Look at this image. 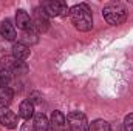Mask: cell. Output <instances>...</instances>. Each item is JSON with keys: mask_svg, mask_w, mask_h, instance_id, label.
I'll return each mask as SVG.
<instances>
[{"mask_svg": "<svg viewBox=\"0 0 133 131\" xmlns=\"http://www.w3.org/2000/svg\"><path fill=\"white\" fill-rule=\"evenodd\" d=\"M70 16L74 28L82 33H88L93 28V14L87 3H79L70 8Z\"/></svg>", "mask_w": 133, "mask_h": 131, "instance_id": "obj_1", "label": "cell"}, {"mask_svg": "<svg viewBox=\"0 0 133 131\" xmlns=\"http://www.w3.org/2000/svg\"><path fill=\"white\" fill-rule=\"evenodd\" d=\"M102 17L105 19V22L108 25L116 26V25H121V23L125 22L127 11L121 3H108L102 9Z\"/></svg>", "mask_w": 133, "mask_h": 131, "instance_id": "obj_2", "label": "cell"}, {"mask_svg": "<svg viewBox=\"0 0 133 131\" xmlns=\"http://www.w3.org/2000/svg\"><path fill=\"white\" fill-rule=\"evenodd\" d=\"M66 122L71 131H90V123L85 114L81 111H71L66 116Z\"/></svg>", "mask_w": 133, "mask_h": 131, "instance_id": "obj_3", "label": "cell"}, {"mask_svg": "<svg viewBox=\"0 0 133 131\" xmlns=\"http://www.w3.org/2000/svg\"><path fill=\"white\" fill-rule=\"evenodd\" d=\"M43 9L48 17H59V16H66L70 14V8L66 6L65 2L62 0H48L43 5Z\"/></svg>", "mask_w": 133, "mask_h": 131, "instance_id": "obj_4", "label": "cell"}, {"mask_svg": "<svg viewBox=\"0 0 133 131\" xmlns=\"http://www.w3.org/2000/svg\"><path fill=\"white\" fill-rule=\"evenodd\" d=\"M33 26L37 30V33H45V31H48V28H50V22H48V16H46L43 6H37V8H34Z\"/></svg>", "mask_w": 133, "mask_h": 131, "instance_id": "obj_5", "label": "cell"}, {"mask_svg": "<svg viewBox=\"0 0 133 131\" xmlns=\"http://www.w3.org/2000/svg\"><path fill=\"white\" fill-rule=\"evenodd\" d=\"M0 123L5 128H16L17 127V116L14 111H11L8 106H0Z\"/></svg>", "mask_w": 133, "mask_h": 131, "instance_id": "obj_6", "label": "cell"}, {"mask_svg": "<svg viewBox=\"0 0 133 131\" xmlns=\"http://www.w3.org/2000/svg\"><path fill=\"white\" fill-rule=\"evenodd\" d=\"M16 25L19 30L22 31H31L34 26H33V19L30 17V14L25 11V9H17L16 12Z\"/></svg>", "mask_w": 133, "mask_h": 131, "instance_id": "obj_7", "label": "cell"}, {"mask_svg": "<svg viewBox=\"0 0 133 131\" xmlns=\"http://www.w3.org/2000/svg\"><path fill=\"white\" fill-rule=\"evenodd\" d=\"M0 35H2L5 40H9V42L16 40L17 31H16V26L12 25V22H11L9 19H5V20L2 22V25H0Z\"/></svg>", "mask_w": 133, "mask_h": 131, "instance_id": "obj_8", "label": "cell"}, {"mask_svg": "<svg viewBox=\"0 0 133 131\" xmlns=\"http://www.w3.org/2000/svg\"><path fill=\"white\" fill-rule=\"evenodd\" d=\"M65 122L66 117L61 113V111H53L51 114V120H50V125L53 127V131H64L65 130Z\"/></svg>", "mask_w": 133, "mask_h": 131, "instance_id": "obj_9", "label": "cell"}, {"mask_svg": "<svg viewBox=\"0 0 133 131\" xmlns=\"http://www.w3.org/2000/svg\"><path fill=\"white\" fill-rule=\"evenodd\" d=\"M12 56L17 60H20V62L26 60L30 57V46H26V45H23L20 42L14 43V46H12Z\"/></svg>", "mask_w": 133, "mask_h": 131, "instance_id": "obj_10", "label": "cell"}, {"mask_svg": "<svg viewBox=\"0 0 133 131\" xmlns=\"http://www.w3.org/2000/svg\"><path fill=\"white\" fill-rule=\"evenodd\" d=\"M34 128L36 131H48L50 130V120L46 119V116L43 113H37L34 114Z\"/></svg>", "mask_w": 133, "mask_h": 131, "instance_id": "obj_11", "label": "cell"}, {"mask_svg": "<svg viewBox=\"0 0 133 131\" xmlns=\"http://www.w3.org/2000/svg\"><path fill=\"white\" fill-rule=\"evenodd\" d=\"M19 114L20 117H23L25 120H30L34 116V105L30 102V100H23L19 106Z\"/></svg>", "mask_w": 133, "mask_h": 131, "instance_id": "obj_12", "label": "cell"}, {"mask_svg": "<svg viewBox=\"0 0 133 131\" xmlns=\"http://www.w3.org/2000/svg\"><path fill=\"white\" fill-rule=\"evenodd\" d=\"M14 97V91L9 86H2L0 88V105L2 106H8Z\"/></svg>", "mask_w": 133, "mask_h": 131, "instance_id": "obj_13", "label": "cell"}, {"mask_svg": "<svg viewBox=\"0 0 133 131\" xmlns=\"http://www.w3.org/2000/svg\"><path fill=\"white\" fill-rule=\"evenodd\" d=\"M90 131H111V127L107 120L104 119H96L90 123Z\"/></svg>", "mask_w": 133, "mask_h": 131, "instance_id": "obj_14", "label": "cell"}, {"mask_svg": "<svg viewBox=\"0 0 133 131\" xmlns=\"http://www.w3.org/2000/svg\"><path fill=\"white\" fill-rule=\"evenodd\" d=\"M36 42H37V34L31 30V31H26V33L23 34V39H22L20 43L26 45V43H36ZM26 46H28V45H26Z\"/></svg>", "mask_w": 133, "mask_h": 131, "instance_id": "obj_15", "label": "cell"}, {"mask_svg": "<svg viewBox=\"0 0 133 131\" xmlns=\"http://www.w3.org/2000/svg\"><path fill=\"white\" fill-rule=\"evenodd\" d=\"M33 105H40L42 103V94L39 93V91H33L31 94H30V99H28Z\"/></svg>", "mask_w": 133, "mask_h": 131, "instance_id": "obj_16", "label": "cell"}, {"mask_svg": "<svg viewBox=\"0 0 133 131\" xmlns=\"http://www.w3.org/2000/svg\"><path fill=\"white\" fill-rule=\"evenodd\" d=\"M124 130L125 131H133V113L127 114L124 119Z\"/></svg>", "mask_w": 133, "mask_h": 131, "instance_id": "obj_17", "label": "cell"}, {"mask_svg": "<svg viewBox=\"0 0 133 131\" xmlns=\"http://www.w3.org/2000/svg\"><path fill=\"white\" fill-rule=\"evenodd\" d=\"M20 131H36V128H34V123H31L30 120H26V122L22 125Z\"/></svg>", "mask_w": 133, "mask_h": 131, "instance_id": "obj_18", "label": "cell"}, {"mask_svg": "<svg viewBox=\"0 0 133 131\" xmlns=\"http://www.w3.org/2000/svg\"><path fill=\"white\" fill-rule=\"evenodd\" d=\"M64 131H71V130H70V128H65V130H64Z\"/></svg>", "mask_w": 133, "mask_h": 131, "instance_id": "obj_19", "label": "cell"}, {"mask_svg": "<svg viewBox=\"0 0 133 131\" xmlns=\"http://www.w3.org/2000/svg\"><path fill=\"white\" fill-rule=\"evenodd\" d=\"M0 88H2V82H0Z\"/></svg>", "mask_w": 133, "mask_h": 131, "instance_id": "obj_20", "label": "cell"}]
</instances>
